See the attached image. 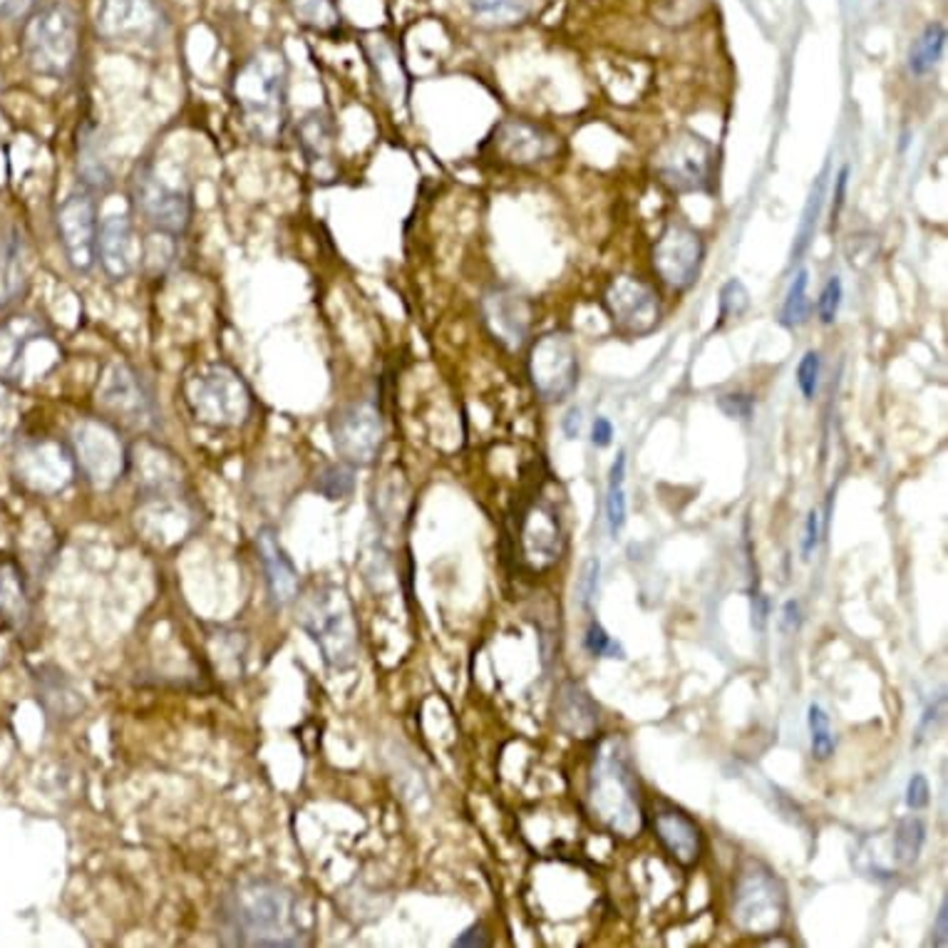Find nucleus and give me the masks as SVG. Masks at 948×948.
Instances as JSON below:
<instances>
[{
    "mask_svg": "<svg viewBox=\"0 0 948 948\" xmlns=\"http://www.w3.org/2000/svg\"><path fill=\"white\" fill-rule=\"evenodd\" d=\"M217 932L224 946L296 948L308 944L298 897L269 876L242 879L221 894Z\"/></svg>",
    "mask_w": 948,
    "mask_h": 948,
    "instance_id": "1",
    "label": "nucleus"
},
{
    "mask_svg": "<svg viewBox=\"0 0 948 948\" xmlns=\"http://www.w3.org/2000/svg\"><path fill=\"white\" fill-rule=\"evenodd\" d=\"M288 58L281 48L256 50L232 77L242 125L259 145H279L288 125Z\"/></svg>",
    "mask_w": 948,
    "mask_h": 948,
    "instance_id": "2",
    "label": "nucleus"
},
{
    "mask_svg": "<svg viewBox=\"0 0 948 948\" xmlns=\"http://www.w3.org/2000/svg\"><path fill=\"white\" fill-rule=\"evenodd\" d=\"M182 401L189 418L209 430H238L254 413L249 383L224 360L192 368L182 380Z\"/></svg>",
    "mask_w": 948,
    "mask_h": 948,
    "instance_id": "3",
    "label": "nucleus"
},
{
    "mask_svg": "<svg viewBox=\"0 0 948 948\" xmlns=\"http://www.w3.org/2000/svg\"><path fill=\"white\" fill-rule=\"evenodd\" d=\"M296 621L321 649L323 661L333 670H348L358 661V624L350 599L335 583L313 587L300 596Z\"/></svg>",
    "mask_w": 948,
    "mask_h": 948,
    "instance_id": "4",
    "label": "nucleus"
},
{
    "mask_svg": "<svg viewBox=\"0 0 948 948\" xmlns=\"http://www.w3.org/2000/svg\"><path fill=\"white\" fill-rule=\"evenodd\" d=\"M25 60L33 73L65 79L75 73L79 56V15L67 0L33 11L23 33Z\"/></svg>",
    "mask_w": 948,
    "mask_h": 948,
    "instance_id": "5",
    "label": "nucleus"
},
{
    "mask_svg": "<svg viewBox=\"0 0 948 948\" xmlns=\"http://www.w3.org/2000/svg\"><path fill=\"white\" fill-rule=\"evenodd\" d=\"M97 407L102 420L122 432L155 435L162 428V410L152 385L127 360H110L97 380Z\"/></svg>",
    "mask_w": 948,
    "mask_h": 948,
    "instance_id": "6",
    "label": "nucleus"
},
{
    "mask_svg": "<svg viewBox=\"0 0 948 948\" xmlns=\"http://www.w3.org/2000/svg\"><path fill=\"white\" fill-rule=\"evenodd\" d=\"M130 197L137 214L159 234L180 238L194 219V194L182 176L164 172L155 159H141L130 180Z\"/></svg>",
    "mask_w": 948,
    "mask_h": 948,
    "instance_id": "7",
    "label": "nucleus"
},
{
    "mask_svg": "<svg viewBox=\"0 0 948 948\" xmlns=\"http://www.w3.org/2000/svg\"><path fill=\"white\" fill-rule=\"evenodd\" d=\"M60 360L63 350L42 318L15 313L0 323V383L23 385L28 380H42Z\"/></svg>",
    "mask_w": 948,
    "mask_h": 948,
    "instance_id": "8",
    "label": "nucleus"
},
{
    "mask_svg": "<svg viewBox=\"0 0 948 948\" xmlns=\"http://www.w3.org/2000/svg\"><path fill=\"white\" fill-rule=\"evenodd\" d=\"M589 800L596 817L606 824L611 832L621 837H633L641 829V808H638V792L633 770L628 758L616 742L599 752L593 760L589 779Z\"/></svg>",
    "mask_w": 948,
    "mask_h": 948,
    "instance_id": "9",
    "label": "nucleus"
},
{
    "mask_svg": "<svg viewBox=\"0 0 948 948\" xmlns=\"http://www.w3.org/2000/svg\"><path fill=\"white\" fill-rule=\"evenodd\" d=\"M77 472L95 490H110L130 475V445L122 430L102 418L79 420L70 432Z\"/></svg>",
    "mask_w": 948,
    "mask_h": 948,
    "instance_id": "10",
    "label": "nucleus"
},
{
    "mask_svg": "<svg viewBox=\"0 0 948 948\" xmlns=\"http://www.w3.org/2000/svg\"><path fill=\"white\" fill-rule=\"evenodd\" d=\"M97 35L118 48H155L170 33L162 0H100Z\"/></svg>",
    "mask_w": 948,
    "mask_h": 948,
    "instance_id": "11",
    "label": "nucleus"
},
{
    "mask_svg": "<svg viewBox=\"0 0 948 948\" xmlns=\"http://www.w3.org/2000/svg\"><path fill=\"white\" fill-rule=\"evenodd\" d=\"M328 435L341 463L368 467L375 463L385 440V424L380 407L362 397L338 407L328 420Z\"/></svg>",
    "mask_w": 948,
    "mask_h": 948,
    "instance_id": "12",
    "label": "nucleus"
},
{
    "mask_svg": "<svg viewBox=\"0 0 948 948\" xmlns=\"http://www.w3.org/2000/svg\"><path fill=\"white\" fill-rule=\"evenodd\" d=\"M13 472L17 482L40 497L65 492L77 475L73 450L65 442L50 438L23 440L15 447Z\"/></svg>",
    "mask_w": 948,
    "mask_h": 948,
    "instance_id": "13",
    "label": "nucleus"
},
{
    "mask_svg": "<svg viewBox=\"0 0 948 948\" xmlns=\"http://www.w3.org/2000/svg\"><path fill=\"white\" fill-rule=\"evenodd\" d=\"M653 164L658 180L670 192H705L713 182L715 149L711 141L693 135V132H680L655 152Z\"/></svg>",
    "mask_w": 948,
    "mask_h": 948,
    "instance_id": "14",
    "label": "nucleus"
},
{
    "mask_svg": "<svg viewBox=\"0 0 948 948\" xmlns=\"http://www.w3.org/2000/svg\"><path fill=\"white\" fill-rule=\"evenodd\" d=\"M56 229L70 269L90 273L97 263V234H100L95 194L79 189L65 197L56 211Z\"/></svg>",
    "mask_w": 948,
    "mask_h": 948,
    "instance_id": "15",
    "label": "nucleus"
},
{
    "mask_svg": "<svg viewBox=\"0 0 948 948\" xmlns=\"http://www.w3.org/2000/svg\"><path fill=\"white\" fill-rule=\"evenodd\" d=\"M785 889L773 872L752 866L742 872L735 891V921L742 932L752 936H767L779 928L785 919Z\"/></svg>",
    "mask_w": 948,
    "mask_h": 948,
    "instance_id": "16",
    "label": "nucleus"
},
{
    "mask_svg": "<svg viewBox=\"0 0 948 948\" xmlns=\"http://www.w3.org/2000/svg\"><path fill=\"white\" fill-rule=\"evenodd\" d=\"M529 375L537 393L549 403H562L579 383V353L564 333L539 338L529 356Z\"/></svg>",
    "mask_w": 948,
    "mask_h": 948,
    "instance_id": "17",
    "label": "nucleus"
},
{
    "mask_svg": "<svg viewBox=\"0 0 948 948\" xmlns=\"http://www.w3.org/2000/svg\"><path fill=\"white\" fill-rule=\"evenodd\" d=\"M705 246L693 226L670 221L653 246V269L663 283L676 291H688L698 281Z\"/></svg>",
    "mask_w": 948,
    "mask_h": 948,
    "instance_id": "18",
    "label": "nucleus"
},
{
    "mask_svg": "<svg viewBox=\"0 0 948 948\" xmlns=\"http://www.w3.org/2000/svg\"><path fill=\"white\" fill-rule=\"evenodd\" d=\"M604 304L614 325L631 338H643L661 323L658 296L641 279L618 276L611 281Z\"/></svg>",
    "mask_w": 948,
    "mask_h": 948,
    "instance_id": "19",
    "label": "nucleus"
},
{
    "mask_svg": "<svg viewBox=\"0 0 948 948\" xmlns=\"http://www.w3.org/2000/svg\"><path fill=\"white\" fill-rule=\"evenodd\" d=\"M145 261V244L130 214H110L100 221L97 263L110 281H127Z\"/></svg>",
    "mask_w": 948,
    "mask_h": 948,
    "instance_id": "20",
    "label": "nucleus"
},
{
    "mask_svg": "<svg viewBox=\"0 0 948 948\" xmlns=\"http://www.w3.org/2000/svg\"><path fill=\"white\" fill-rule=\"evenodd\" d=\"M130 475H135L139 497H164L184 492V469L172 450L141 438L130 445Z\"/></svg>",
    "mask_w": 948,
    "mask_h": 948,
    "instance_id": "21",
    "label": "nucleus"
},
{
    "mask_svg": "<svg viewBox=\"0 0 948 948\" xmlns=\"http://www.w3.org/2000/svg\"><path fill=\"white\" fill-rule=\"evenodd\" d=\"M487 145L494 149V155H497L502 162L529 167L554 157L559 141H556L552 132L531 125L527 120H504L494 127L492 137L487 139Z\"/></svg>",
    "mask_w": 948,
    "mask_h": 948,
    "instance_id": "22",
    "label": "nucleus"
},
{
    "mask_svg": "<svg viewBox=\"0 0 948 948\" xmlns=\"http://www.w3.org/2000/svg\"><path fill=\"white\" fill-rule=\"evenodd\" d=\"M296 141L300 157L316 180L328 182L335 176V152H338V135H335L333 118L325 110L306 112L296 125Z\"/></svg>",
    "mask_w": 948,
    "mask_h": 948,
    "instance_id": "23",
    "label": "nucleus"
},
{
    "mask_svg": "<svg viewBox=\"0 0 948 948\" xmlns=\"http://www.w3.org/2000/svg\"><path fill=\"white\" fill-rule=\"evenodd\" d=\"M484 321L494 338L509 350H519L525 345L531 325L529 304L509 288H494L482 300Z\"/></svg>",
    "mask_w": 948,
    "mask_h": 948,
    "instance_id": "24",
    "label": "nucleus"
},
{
    "mask_svg": "<svg viewBox=\"0 0 948 948\" xmlns=\"http://www.w3.org/2000/svg\"><path fill=\"white\" fill-rule=\"evenodd\" d=\"M256 546H259V559L263 564L271 601L276 606L294 604L298 599V571L294 562L288 559L286 549L281 546L276 531L261 529L259 537H256Z\"/></svg>",
    "mask_w": 948,
    "mask_h": 948,
    "instance_id": "25",
    "label": "nucleus"
},
{
    "mask_svg": "<svg viewBox=\"0 0 948 948\" xmlns=\"http://www.w3.org/2000/svg\"><path fill=\"white\" fill-rule=\"evenodd\" d=\"M653 829L666 852L676 859L678 864L693 866L700 852H703V837H700L698 824L688 817L686 812L676 808L658 810L653 814Z\"/></svg>",
    "mask_w": 948,
    "mask_h": 948,
    "instance_id": "26",
    "label": "nucleus"
},
{
    "mask_svg": "<svg viewBox=\"0 0 948 948\" xmlns=\"http://www.w3.org/2000/svg\"><path fill=\"white\" fill-rule=\"evenodd\" d=\"M362 50H366L370 73L375 77V87L380 90V95L385 97V102L393 104V108H403L407 102V73L401 63V56H397V50L390 46L387 38H380V35H370L362 42Z\"/></svg>",
    "mask_w": 948,
    "mask_h": 948,
    "instance_id": "27",
    "label": "nucleus"
},
{
    "mask_svg": "<svg viewBox=\"0 0 948 948\" xmlns=\"http://www.w3.org/2000/svg\"><path fill=\"white\" fill-rule=\"evenodd\" d=\"M77 176L83 189L93 194L110 192L114 184L108 141L97 125H85L77 135Z\"/></svg>",
    "mask_w": 948,
    "mask_h": 948,
    "instance_id": "28",
    "label": "nucleus"
},
{
    "mask_svg": "<svg viewBox=\"0 0 948 948\" xmlns=\"http://www.w3.org/2000/svg\"><path fill=\"white\" fill-rule=\"evenodd\" d=\"M554 721L569 738L587 740L596 732L599 707L576 680H566L556 695Z\"/></svg>",
    "mask_w": 948,
    "mask_h": 948,
    "instance_id": "29",
    "label": "nucleus"
},
{
    "mask_svg": "<svg viewBox=\"0 0 948 948\" xmlns=\"http://www.w3.org/2000/svg\"><path fill=\"white\" fill-rule=\"evenodd\" d=\"M0 621L15 631L30 621V596L23 569L13 559L0 562Z\"/></svg>",
    "mask_w": 948,
    "mask_h": 948,
    "instance_id": "30",
    "label": "nucleus"
},
{
    "mask_svg": "<svg viewBox=\"0 0 948 948\" xmlns=\"http://www.w3.org/2000/svg\"><path fill=\"white\" fill-rule=\"evenodd\" d=\"M35 680H38L40 703L46 705V711L52 717H65V721H70V717L83 713L85 707L83 693H79V690L73 686V680H70L63 670L50 666L38 668Z\"/></svg>",
    "mask_w": 948,
    "mask_h": 948,
    "instance_id": "31",
    "label": "nucleus"
},
{
    "mask_svg": "<svg viewBox=\"0 0 948 948\" xmlns=\"http://www.w3.org/2000/svg\"><path fill=\"white\" fill-rule=\"evenodd\" d=\"M25 286L23 238L15 229H0V308L11 306Z\"/></svg>",
    "mask_w": 948,
    "mask_h": 948,
    "instance_id": "32",
    "label": "nucleus"
},
{
    "mask_svg": "<svg viewBox=\"0 0 948 948\" xmlns=\"http://www.w3.org/2000/svg\"><path fill=\"white\" fill-rule=\"evenodd\" d=\"M827 182H829V164H824L822 174L812 184L810 199H808V204H804L802 221H800V229H797V238H795V246H792V263H797L804 254H808L812 238H814V232H817L824 197H827Z\"/></svg>",
    "mask_w": 948,
    "mask_h": 948,
    "instance_id": "33",
    "label": "nucleus"
},
{
    "mask_svg": "<svg viewBox=\"0 0 948 948\" xmlns=\"http://www.w3.org/2000/svg\"><path fill=\"white\" fill-rule=\"evenodd\" d=\"M288 3L306 28L316 33H335L341 28L338 0H288Z\"/></svg>",
    "mask_w": 948,
    "mask_h": 948,
    "instance_id": "34",
    "label": "nucleus"
},
{
    "mask_svg": "<svg viewBox=\"0 0 948 948\" xmlns=\"http://www.w3.org/2000/svg\"><path fill=\"white\" fill-rule=\"evenodd\" d=\"M946 48V28L944 23H934L921 33V38L914 42L909 52V67L914 75H926L936 67L938 58Z\"/></svg>",
    "mask_w": 948,
    "mask_h": 948,
    "instance_id": "35",
    "label": "nucleus"
},
{
    "mask_svg": "<svg viewBox=\"0 0 948 948\" xmlns=\"http://www.w3.org/2000/svg\"><path fill=\"white\" fill-rule=\"evenodd\" d=\"M624 480H626V455L618 452L616 463L611 465L608 475V492H606V521L611 537L621 534L626 525V494H624Z\"/></svg>",
    "mask_w": 948,
    "mask_h": 948,
    "instance_id": "36",
    "label": "nucleus"
},
{
    "mask_svg": "<svg viewBox=\"0 0 948 948\" xmlns=\"http://www.w3.org/2000/svg\"><path fill=\"white\" fill-rule=\"evenodd\" d=\"M926 841V824L919 817H903L894 832V854L901 866H911L919 859Z\"/></svg>",
    "mask_w": 948,
    "mask_h": 948,
    "instance_id": "37",
    "label": "nucleus"
},
{
    "mask_svg": "<svg viewBox=\"0 0 948 948\" xmlns=\"http://www.w3.org/2000/svg\"><path fill=\"white\" fill-rule=\"evenodd\" d=\"M350 465L345 463H333L325 465L323 472H318L316 477V492L323 494L325 500H348L353 490H356V475H353Z\"/></svg>",
    "mask_w": 948,
    "mask_h": 948,
    "instance_id": "38",
    "label": "nucleus"
},
{
    "mask_svg": "<svg viewBox=\"0 0 948 948\" xmlns=\"http://www.w3.org/2000/svg\"><path fill=\"white\" fill-rule=\"evenodd\" d=\"M808 283H810V273L800 271L792 281L790 291H787L783 313H779V321L787 328H800L808 323L810 318V298H808Z\"/></svg>",
    "mask_w": 948,
    "mask_h": 948,
    "instance_id": "39",
    "label": "nucleus"
},
{
    "mask_svg": "<svg viewBox=\"0 0 948 948\" xmlns=\"http://www.w3.org/2000/svg\"><path fill=\"white\" fill-rule=\"evenodd\" d=\"M717 308H721V321H717V328H721L723 323H728V321H735V318H742L748 313V308H750V294H748V288H746V283L742 281H738V279H730L728 283H725V286L721 288V304H717Z\"/></svg>",
    "mask_w": 948,
    "mask_h": 948,
    "instance_id": "40",
    "label": "nucleus"
},
{
    "mask_svg": "<svg viewBox=\"0 0 948 948\" xmlns=\"http://www.w3.org/2000/svg\"><path fill=\"white\" fill-rule=\"evenodd\" d=\"M808 723L812 732V755L814 760L827 762L832 755H835V738H832V730H829V717L820 705L812 703Z\"/></svg>",
    "mask_w": 948,
    "mask_h": 948,
    "instance_id": "41",
    "label": "nucleus"
},
{
    "mask_svg": "<svg viewBox=\"0 0 948 948\" xmlns=\"http://www.w3.org/2000/svg\"><path fill=\"white\" fill-rule=\"evenodd\" d=\"M469 8L487 21H507L527 11L529 0H467Z\"/></svg>",
    "mask_w": 948,
    "mask_h": 948,
    "instance_id": "42",
    "label": "nucleus"
},
{
    "mask_svg": "<svg viewBox=\"0 0 948 948\" xmlns=\"http://www.w3.org/2000/svg\"><path fill=\"white\" fill-rule=\"evenodd\" d=\"M583 649H587L593 658H626L621 645L614 643V638L606 633V628L601 626L599 621H591L587 636H583Z\"/></svg>",
    "mask_w": 948,
    "mask_h": 948,
    "instance_id": "43",
    "label": "nucleus"
},
{
    "mask_svg": "<svg viewBox=\"0 0 948 948\" xmlns=\"http://www.w3.org/2000/svg\"><path fill=\"white\" fill-rule=\"evenodd\" d=\"M599 576H601V562L596 556H589L587 562L581 566V576L579 581H576V599H579L581 608H591L593 599H596V589H599Z\"/></svg>",
    "mask_w": 948,
    "mask_h": 948,
    "instance_id": "44",
    "label": "nucleus"
},
{
    "mask_svg": "<svg viewBox=\"0 0 948 948\" xmlns=\"http://www.w3.org/2000/svg\"><path fill=\"white\" fill-rule=\"evenodd\" d=\"M797 385H800V393L804 395V401H812L814 395H817L820 387V356L814 350H808L800 360V366H797Z\"/></svg>",
    "mask_w": 948,
    "mask_h": 948,
    "instance_id": "45",
    "label": "nucleus"
},
{
    "mask_svg": "<svg viewBox=\"0 0 948 948\" xmlns=\"http://www.w3.org/2000/svg\"><path fill=\"white\" fill-rule=\"evenodd\" d=\"M841 294H845V288H841V279L832 276L827 281V286L822 288V296L817 300V313H820V321L824 325H832L837 321V313H839V306H841Z\"/></svg>",
    "mask_w": 948,
    "mask_h": 948,
    "instance_id": "46",
    "label": "nucleus"
},
{
    "mask_svg": "<svg viewBox=\"0 0 948 948\" xmlns=\"http://www.w3.org/2000/svg\"><path fill=\"white\" fill-rule=\"evenodd\" d=\"M717 407L735 420H750L755 413V397L746 393H730L717 397Z\"/></svg>",
    "mask_w": 948,
    "mask_h": 948,
    "instance_id": "47",
    "label": "nucleus"
},
{
    "mask_svg": "<svg viewBox=\"0 0 948 948\" xmlns=\"http://www.w3.org/2000/svg\"><path fill=\"white\" fill-rule=\"evenodd\" d=\"M928 802H932V790H928V783L924 775H914L909 779L907 785V804L909 810H924L928 808Z\"/></svg>",
    "mask_w": 948,
    "mask_h": 948,
    "instance_id": "48",
    "label": "nucleus"
},
{
    "mask_svg": "<svg viewBox=\"0 0 948 948\" xmlns=\"http://www.w3.org/2000/svg\"><path fill=\"white\" fill-rule=\"evenodd\" d=\"M820 544V514L810 512L808 514V525H804V537H802V559L808 562L814 549Z\"/></svg>",
    "mask_w": 948,
    "mask_h": 948,
    "instance_id": "49",
    "label": "nucleus"
},
{
    "mask_svg": "<svg viewBox=\"0 0 948 948\" xmlns=\"http://www.w3.org/2000/svg\"><path fill=\"white\" fill-rule=\"evenodd\" d=\"M38 0H0V17L3 21H17L33 13V8Z\"/></svg>",
    "mask_w": 948,
    "mask_h": 948,
    "instance_id": "50",
    "label": "nucleus"
},
{
    "mask_svg": "<svg viewBox=\"0 0 948 948\" xmlns=\"http://www.w3.org/2000/svg\"><path fill=\"white\" fill-rule=\"evenodd\" d=\"M455 946H477V948H487V946H492V938H490V934H487V926L482 924H475V926H469L467 932L459 936V938H455Z\"/></svg>",
    "mask_w": 948,
    "mask_h": 948,
    "instance_id": "51",
    "label": "nucleus"
},
{
    "mask_svg": "<svg viewBox=\"0 0 948 948\" xmlns=\"http://www.w3.org/2000/svg\"><path fill=\"white\" fill-rule=\"evenodd\" d=\"M611 440H614V424H611L606 418H596L591 430V442L596 447H608Z\"/></svg>",
    "mask_w": 948,
    "mask_h": 948,
    "instance_id": "52",
    "label": "nucleus"
},
{
    "mask_svg": "<svg viewBox=\"0 0 948 948\" xmlns=\"http://www.w3.org/2000/svg\"><path fill=\"white\" fill-rule=\"evenodd\" d=\"M581 424H583V418H581V410L579 407H571L569 413L564 415V420H562V430H564V435L569 438V440H576L581 435Z\"/></svg>",
    "mask_w": 948,
    "mask_h": 948,
    "instance_id": "53",
    "label": "nucleus"
},
{
    "mask_svg": "<svg viewBox=\"0 0 948 948\" xmlns=\"http://www.w3.org/2000/svg\"><path fill=\"white\" fill-rule=\"evenodd\" d=\"M946 934H948V903L944 901L941 909H938L936 926H934V946L946 948V944H948V936Z\"/></svg>",
    "mask_w": 948,
    "mask_h": 948,
    "instance_id": "54",
    "label": "nucleus"
},
{
    "mask_svg": "<svg viewBox=\"0 0 948 948\" xmlns=\"http://www.w3.org/2000/svg\"><path fill=\"white\" fill-rule=\"evenodd\" d=\"M767 624V599L762 593H752V626L762 631Z\"/></svg>",
    "mask_w": 948,
    "mask_h": 948,
    "instance_id": "55",
    "label": "nucleus"
},
{
    "mask_svg": "<svg viewBox=\"0 0 948 948\" xmlns=\"http://www.w3.org/2000/svg\"><path fill=\"white\" fill-rule=\"evenodd\" d=\"M800 604H797V601L792 599V601H787L785 604V608H783V626H785V631H795V628H800Z\"/></svg>",
    "mask_w": 948,
    "mask_h": 948,
    "instance_id": "56",
    "label": "nucleus"
},
{
    "mask_svg": "<svg viewBox=\"0 0 948 948\" xmlns=\"http://www.w3.org/2000/svg\"><path fill=\"white\" fill-rule=\"evenodd\" d=\"M847 184H849V167H841V172H839V176H837V194H835V211H832V214H839V209H841V204H845V197H847Z\"/></svg>",
    "mask_w": 948,
    "mask_h": 948,
    "instance_id": "57",
    "label": "nucleus"
}]
</instances>
